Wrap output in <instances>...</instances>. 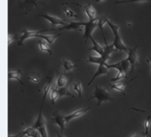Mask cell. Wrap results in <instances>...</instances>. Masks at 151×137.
Returning <instances> with one entry per match:
<instances>
[{
  "instance_id": "obj_3",
  "label": "cell",
  "mask_w": 151,
  "mask_h": 137,
  "mask_svg": "<svg viewBox=\"0 0 151 137\" xmlns=\"http://www.w3.org/2000/svg\"><path fill=\"white\" fill-rule=\"evenodd\" d=\"M44 103L42 101V104H41V107H40V110L39 111V115L37 116V119L35 122L34 123L32 126L35 130H36L41 137H48V133H47V130H46V125H45V121L44 119L43 114H42V111H43V106Z\"/></svg>"
},
{
  "instance_id": "obj_40",
  "label": "cell",
  "mask_w": 151,
  "mask_h": 137,
  "mask_svg": "<svg viewBox=\"0 0 151 137\" xmlns=\"http://www.w3.org/2000/svg\"><path fill=\"white\" fill-rule=\"evenodd\" d=\"M28 1H29V0H27V2H28Z\"/></svg>"
},
{
  "instance_id": "obj_17",
  "label": "cell",
  "mask_w": 151,
  "mask_h": 137,
  "mask_svg": "<svg viewBox=\"0 0 151 137\" xmlns=\"http://www.w3.org/2000/svg\"><path fill=\"white\" fill-rule=\"evenodd\" d=\"M51 81H52V79L50 77V79H48L47 82L44 85L43 89H42V92H43V100L42 101L43 102H45V100L47 95H48L49 92L50 91V89H51Z\"/></svg>"
},
{
  "instance_id": "obj_14",
  "label": "cell",
  "mask_w": 151,
  "mask_h": 137,
  "mask_svg": "<svg viewBox=\"0 0 151 137\" xmlns=\"http://www.w3.org/2000/svg\"><path fill=\"white\" fill-rule=\"evenodd\" d=\"M135 78H133L132 79H129V81H127V82H125V83H120V82H115V83H110V86H111V88L113 89V90H119L120 91L121 93H123V95L125 96V93H124V87H125V85L127 84H129V82H131L132 80H134Z\"/></svg>"
},
{
  "instance_id": "obj_20",
  "label": "cell",
  "mask_w": 151,
  "mask_h": 137,
  "mask_svg": "<svg viewBox=\"0 0 151 137\" xmlns=\"http://www.w3.org/2000/svg\"><path fill=\"white\" fill-rule=\"evenodd\" d=\"M22 133L25 137H38L37 131L33 128V126L27 127L25 130L22 131Z\"/></svg>"
},
{
  "instance_id": "obj_5",
  "label": "cell",
  "mask_w": 151,
  "mask_h": 137,
  "mask_svg": "<svg viewBox=\"0 0 151 137\" xmlns=\"http://www.w3.org/2000/svg\"><path fill=\"white\" fill-rule=\"evenodd\" d=\"M128 54L127 59L129 61L131 64V68H130V73H134L135 68H136V64L138 62V46L136 45L134 48H129L128 51L126 52Z\"/></svg>"
},
{
  "instance_id": "obj_4",
  "label": "cell",
  "mask_w": 151,
  "mask_h": 137,
  "mask_svg": "<svg viewBox=\"0 0 151 137\" xmlns=\"http://www.w3.org/2000/svg\"><path fill=\"white\" fill-rule=\"evenodd\" d=\"M98 19L99 18H96L94 19L86 22L85 29H84V34H83L85 42H86L88 39H90L92 37V32L98 27Z\"/></svg>"
},
{
  "instance_id": "obj_18",
  "label": "cell",
  "mask_w": 151,
  "mask_h": 137,
  "mask_svg": "<svg viewBox=\"0 0 151 137\" xmlns=\"http://www.w3.org/2000/svg\"><path fill=\"white\" fill-rule=\"evenodd\" d=\"M61 64H62L61 66H62V68H63V69L65 70V72H68V71L71 70L72 68H74L75 67H76V65L74 64L71 61H69V60L65 59H63L61 60Z\"/></svg>"
},
{
  "instance_id": "obj_35",
  "label": "cell",
  "mask_w": 151,
  "mask_h": 137,
  "mask_svg": "<svg viewBox=\"0 0 151 137\" xmlns=\"http://www.w3.org/2000/svg\"><path fill=\"white\" fill-rule=\"evenodd\" d=\"M38 0H29V1H28L29 3H32L34 5H35V7L37 8V5H36V2H37Z\"/></svg>"
},
{
  "instance_id": "obj_29",
  "label": "cell",
  "mask_w": 151,
  "mask_h": 137,
  "mask_svg": "<svg viewBox=\"0 0 151 137\" xmlns=\"http://www.w3.org/2000/svg\"><path fill=\"white\" fill-rule=\"evenodd\" d=\"M63 10L65 12V15L66 17H68V18H76V17H77V14H76L75 12H73V11L70 9L69 8H67V7H65V5H63Z\"/></svg>"
},
{
  "instance_id": "obj_37",
  "label": "cell",
  "mask_w": 151,
  "mask_h": 137,
  "mask_svg": "<svg viewBox=\"0 0 151 137\" xmlns=\"http://www.w3.org/2000/svg\"><path fill=\"white\" fill-rule=\"evenodd\" d=\"M146 61H147L148 63L151 64V54H149V55H148V58L146 59Z\"/></svg>"
},
{
  "instance_id": "obj_28",
  "label": "cell",
  "mask_w": 151,
  "mask_h": 137,
  "mask_svg": "<svg viewBox=\"0 0 151 137\" xmlns=\"http://www.w3.org/2000/svg\"><path fill=\"white\" fill-rule=\"evenodd\" d=\"M127 75L125 74V73H122V72H118V74L116 75V77H114L113 79H111V83H115V82H119L121 79H126Z\"/></svg>"
},
{
  "instance_id": "obj_22",
  "label": "cell",
  "mask_w": 151,
  "mask_h": 137,
  "mask_svg": "<svg viewBox=\"0 0 151 137\" xmlns=\"http://www.w3.org/2000/svg\"><path fill=\"white\" fill-rule=\"evenodd\" d=\"M39 48L41 51H44V52H46L48 53L50 55L52 54V50L50 48V46L48 45V43L45 42V41H40L39 42Z\"/></svg>"
},
{
  "instance_id": "obj_9",
  "label": "cell",
  "mask_w": 151,
  "mask_h": 137,
  "mask_svg": "<svg viewBox=\"0 0 151 137\" xmlns=\"http://www.w3.org/2000/svg\"><path fill=\"white\" fill-rule=\"evenodd\" d=\"M40 17H42L44 19H45L47 21H49V23L50 24L51 26H57V25H61L62 27L67 25L68 24L64 20V19H59L57 17H55V16L50 15V14H39Z\"/></svg>"
},
{
  "instance_id": "obj_16",
  "label": "cell",
  "mask_w": 151,
  "mask_h": 137,
  "mask_svg": "<svg viewBox=\"0 0 151 137\" xmlns=\"http://www.w3.org/2000/svg\"><path fill=\"white\" fill-rule=\"evenodd\" d=\"M108 19L106 16H101V17H99V19H98V28L100 29V31H101L102 34H103L104 43L107 42V39H106V36H105L104 32H103V25H104L105 24H107V20H108Z\"/></svg>"
},
{
  "instance_id": "obj_13",
  "label": "cell",
  "mask_w": 151,
  "mask_h": 137,
  "mask_svg": "<svg viewBox=\"0 0 151 137\" xmlns=\"http://www.w3.org/2000/svg\"><path fill=\"white\" fill-rule=\"evenodd\" d=\"M90 40L92 41V46L90 49H89V50H92V51H95L96 53L98 54V55H100V56H102L104 53V46H102L101 44H99L98 43L93 39V37H92L90 39Z\"/></svg>"
},
{
  "instance_id": "obj_31",
  "label": "cell",
  "mask_w": 151,
  "mask_h": 137,
  "mask_svg": "<svg viewBox=\"0 0 151 137\" xmlns=\"http://www.w3.org/2000/svg\"><path fill=\"white\" fill-rule=\"evenodd\" d=\"M149 0H121V1H117L115 2V4H126V3H144L147 2Z\"/></svg>"
},
{
  "instance_id": "obj_25",
  "label": "cell",
  "mask_w": 151,
  "mask_h": 137,
  "mask_svg": "<svg viewBox=\"0 0 151 137\" xmlns=\"http://www.w3.org/2000/svg\"><path fill=\"white\" fill-rule=\"evenodd\" d=\"M67 83V79L65 78V76L64 74H58L57 76V79H56V84L58 88H61L65 86V84Z\"/></svg>"
},
{
  "instance_id": "obj_10",
  "label": "cell",
  "mask_w": 151,
  "mask_h": 137,
  "mask_svg": "<svg viewBox=\"0 0 151 137\" xmlns=\"http://www.w3.org/2000/svg\"><path fill=\"white\" fill-rule=\"evenodd\" d=\"M73 4H76V5L81 7V9L85 11L86 16L89 19V20H92V19H96V9L93 8V6L92 5L91 3H88L86 5H81V4H79L77 3H73Z\"/></svg>"
},
{
  "instance_id": "obj_39",
  "label": "cell",
  "mask_w": 151,
  "mask_h": 137,
  "mask_svg": "<svg viewBox=\"0 0 151 137\" xmlns=\"http://www.w3.org/2000/svg\"><path fill=\"white\" fill-rule=\"evenodd\" d=\"M102 1H103V0H96V2H97V3H100V2H102Z\"/></svg>"
},
{
  "instance_id": "obj_2",
  "label": "cell",
  "mask_w": 151,
  "mask_h": 137,
  "mask_svg": "<svg viewBox=\"0 0 151 137\" xmlns=\"http://www.w3.org/2000/svg\"><path fill=\"white\" fill-rule=\"evenodd\" d=\"M107 24L108 26L111 28L113 34V42L112 43L113 44V46L115 47V49H117V51H124V52H127L129 48L127 47L124 43L123 42L121 36L119 34V26L118 24H114L112 22L110 21L109 19L107 20Z\"/></svg>"
},
{
  "instance_id": "obj_30",
  "label": "cell",
  "mask_w": 151,
  "mask_h": 137,
  "mask_svg": "<svg viewBox=\"0 0 151 137\" xmlns=\"http://www.w3.org/2000/svg\"><path fill=\"white\" fill-rule=\"evenodd\" d=\"M150 120L151 116H148L145 121V136H147L149 134V130H150Z\"/></svg>"
},
{
  "instance_id": "obj_6",
  "label": "cell",
  "mask_w": 151,
  "mask_h": 137,
  "mask_svg": "<svg viewBox=\"0 0 151 137\" xmlns=\"http://www.w3.org/2000/svg\"><path fill=\"white\" fill-rule=\"evenodd\" d=\"M45 31H48V29H44V30H26V29H24V30H22L21 36H19V39L18 40V45L21 46L26 39H29V38L37 37L38 34Z\"/></svg>"
},
{
  "instance_id": "obj_36",
  "label": "cell",
  "mask_w": 151,
  "mask_h": 137,
  "mask_svg": "<svg viewBox=\"0 0 151 137\" xmlns=\"http://www.w3.org/2000/svg\"><path fill=\"white\" fill-rule=\"evenodd\" d=\"M55 133H56V137H65L62 133H60L59 131H55Z\"/></svg>"
},
{
  "instance_id": "obj_38",
  "label": "cell",
  "mask_w": 151,
  "mask_h": 137,
  "mask_svg": "<svg viewBox=\"0 0 151 137\" xmlns=\"http://www.w3.org/2000/svg\"><path fill=\"white\" fill-rule=\"evenodd\" d=\"M131 137H145V136H141V135H139V134H137V135H134V136H133Z\"/></svg>"
},
{
  "instance_id": "obj_33",
  "label": "cell",
  "mask_w": 151,
  "mask_h": 137,
  "mask_svg": "<svg viewBox=\"0 0 151 137\" xmlns=\"http://www.w3.org/2000/svg\"><path fill=\"white\" fill-rule=\"evenodd\" d=\"M29 78V79L31 81V82H33V83H38L40 80H39V78H37V77H32V76H29L28 77Z\"/></svg>"
},
{
  "instance_id": "obj_23",
  "label": "cell",
  "mask_w": 151,
  "mask_h": 137,
  "mask_svg": "<svg viewBox=\"0 0 151 137\" xmlns=\"http://www.w3.org/2000/svg\"><path fill=\"white\" fill-rule=\"evenodd\" d=\"M58 92H59L60 96H70L71 98H75L74 95H72L69 90V88L67 86H64L61 88H58Z\"/></svg>"
},
{
  "instance_id": "obj_15",
  "label": "cell",
  "mask_w": 151,
  "mask_h": 137,
  "mask_svg": "<svg viewBox=\"0 0 151 137\" xmlns=\"http://www.w3.org/2000/svg\"><path fill=\"white\" fill-rule=\"evenodd\" d=\"M21 74L22 71L20 69H18L16 71H9V80L15 79V80H18L21 84H24V82L20 79Z\"/></svg>"
},
{
  "instance_id": "obj_26",
  "label": "cell",
  "mask_w": 151,
  "mask_h": 137,
  "mask_svg": "<svg viewBox=\"0 0 151 137\" xmlns=\"http://www.w3.org/2000/svg\"><path fill=\"white\" fill-rule=\"evenodd\" d=\"M73 90H75L76 92L78 94V96L81 98V96H82V87H81L80 81H77V82H74L73 83Z\"/></svg>"
},
{
  "instance_id": "obj_1",
  "label": "cell",
  "mask_w": 151,
  "mask_h": 137,
  "mask_svg": "<svg viewBox=\"0 0 151 137\" xmlns=\"http://www.w3.org/2000/svg\"><path fill=\"white\" fill-rule=\"evenodd\" d=\"M92 99H96L97 100V106H101V104L103 102L106 101H113L115 100V98L113 95H111L108 90L105 88L101 87L100 85H96L95 90L93 92V95L91 98H89L88 100H91Z\"/></svg>"
},
{
  "instance_id": "obj_34",
  "label": "cell",
  "mask_w": 151,
  "mask_h": 137,
  "mask_svg": "<svg viewBox=\"0 0 151 137\" xmlns=\"http://www.w3.org/2000/svg\"><path fill=\"white\" fill-rule=\"evenodd\" d=\"M9 137H25L24 136V134L21 132H19V134H17V135H14V136H12V135H9Z\"/></svg>"
},
{
  "instance_id": "obj_21",
  "label": "cell",
  "mask_w": 151,
  "mask_h": 137,
  "mask_svg": "<svg viewBox=\"0 0 151 137\" xmlns=\"http://www.w3.org/2000/svg\"><path fill=\"white\" fill-rule=\"evenodd\" d=\"M86 62L87 63H92V64H105L103 63V59L102 57L100 56V55H98V56H94V55H89L88 56V59H87V60H86Z\"/></svg>"
},
{
  "instance_id": "obj_7",
  "label": "cell",
  "mask_w": 151,
  "mask_h": 137,
  "mask_svg": "<svg viewBox=\"0 0 151 137\" xmlns=\"http://www.w3.org/2000/svg\"><path fill=\"white\" fill-rule=\"evenodd\" d=\"M85 24L86 22H70L67 25L64 27H61L59 29H51L50 30H65V29H69V30H77V31H84L85 29Z\"/></svg>"
},
{
  "instance_id": "obj_8",
  "label": "cell",
  "mask_w": 151,
  "mask_h": 137,
  "mask_svg": "<svg viewBox=\"0 0 151 137\" xmlns=\"http://www.w3.org/2000/svg\"><path fill=\"white\" fill-rule=\"evenodd\" d=\"M52 122L60 127V133L63 134V132H64L65 129V125H66L65 116L60 115L59 111H55L52 114Z\"/></svg>"
},
{
  "instance_id": "obj_27",
  "label": "cell",
  "mask_w": 151,
  "mask_h": 137,
  "mask_svg": "<svg viewBox=\"0 0 151 137\" xmlns=\"http://www.w3.org/2000/svg\"><path fill=\"white\" fill-rule=\"evenodd\" d=\"M120 63H121V65H122V68H123L124 72L126 74L129 70V68H131V64H130L129 61L127 59H124L123 60H120Z\"/></svg>"
},
{
  "instance_id": "obj_12",
  "label": "cell",
  "mask_w": 151,
  "mask_h": 137,
  "mask_svg": "<svg viewBox=\"0 0 151 137\" xmlns=\"http://www.w3.org/2000/svg\"><path fill=\"white\" fill-rule=\"evenodd\" d=\"M108 73V68L106 66V64H99L98 65V67H97V71L95 72V74H93V76L92 77V79L91 80L87 83V85L89 86V85H91L92 83L95 80V79H97L98 76H100V75H103V74H106Z\"/></svg>"
},
{
  "instance_id": "obj_32",
  "label": "cell",
  "mask_w": 151,
  "mask_h": 137,
  "mask_svg": "<svg viewBox=\"0 0 151 137\" xmlns=\"http://www.w3.org/2000/svg\"><path fill=\"white\" fill-rule=\"evenodd\" d=\"M17 37H18L17 34H9V37H8L9 38V39H8V44H9V45L14 42V41L16 39Z\"/></svg>"
},
{
  "instance_id": "obj_24",
  "label": "cell",
  "mask_w": 151,
  "mask_h": 137,
  "mask_svg": "<svg viewBox=\"0 0 151 137\" xmlns=\"http://www.w3.org/2000/svg\"><path fill=\"white\" fill-rule=\"evenodd\" d=\"M60 97L59 92H58V90L55 89V88H52L50 89V101L52 104H55V101L57 100V99Z\"/></svg>"
},
{
  "instance_id": "obj_11",
  "label": "cell",
  "mask_w": 151,
  "mask_h": 137,
  "mask_svg": "<svg viewBox=\"0 0 151 137\" xmlns=\"http://www.w3.org/2000/svg\"><path fill=\"white\" fill-rule=\"evenodd\" d=\"M90 108H91L90 106H89V107L81 108V109H79V110H76V111H74V112H72L70 115L65 116V122H66V124H67L68 122H70V121H72L73 119H76V118H78V117H80V116H83L85 113H86L87 111L90 110Z\"/></svg>"
},
{
  "instance_id": "obj_19",
  "label": "cell",
  "mask_w": 151,
  "mask_h": 137,
  "mask_svg": "<svg viewBox=\"0 0 151 137\" xmlns=\"http://www.w3.org/2000/svg\"><path fill=\"white\" fill-rule=\"evenodd\" d=\"M60 35V34H55V35H42V34H38L36 38H40V39H44L45 42L48 43L49 44H53L55 39L57 37H59Z\"/></svg>"
}]
</instances>
